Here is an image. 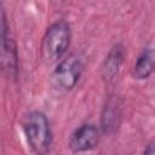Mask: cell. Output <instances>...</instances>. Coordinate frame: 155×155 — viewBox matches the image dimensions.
Segmentation results:
<instances>
[{
	"mask_svg": "<svg viewBox=\"0 0 155 155\" xmlns=\"http://www.w3.org/2000/svg\"><path fill=\"white\" fill-rule=\"evenodd\" d=\"M70 25L65 21H58L51 24L41 42V57L51 64L59 61L67 52L70 44Z\"/></svg>",
	"mask_w": 155,
	"mask_h": 155,
	"instance_id": "obj_1",
	"label": "cell"
},
{
	"mask_svg": "<svg viewBox=\"0 0 155 155\" xmlns=\"http://www.w3.org/2000/svg\"><path fill=\"white\" fill-rule=\"evenodd\" d=\"M23 130L27 140L36 155H46L51 145V128L46 115L34 110L25 115Z\"/></svg>",
	"mask_w": 155,
	"mask_h": 155,
	"instance_id": "obj_2",
	"label": "cell"
},
{
	"mask_svg": "<svg viewBox=\"0 0 155 155\" xmlns=\"http://www.w3.org/2000/svg\"><path fill=\"white\" fill-rule=\"evenodd\" d=\"M84 70V62L79 54L64 58L51 74V85L57 91L67 92L75 87Z\"/></svg>",
	"mask_w": 155,
	"mask_h": 155,
	"instance_id": "obj_3",
	"label": "cell"
},
{
	"mask_svg": "<svg viewBox=\"0 0 155 155\" xmlns=\"http://www.w3.org/2000/svg\"><path fill=\"white\" fill-rule=\"evenodd\" d=\"M1 63L5 70H7L8 75L12 78L17 76V67H18V54L17 47L12 38L8 35L6 16L4 10L1 11Z\"/></svg>",
	"mask_w": 155,
	"mask_h": 155,
	"instance_id": "obj_4",
	"label": "cell"
},
{
	"mask_svg": "<svg viewBox=\"0 0 155 155\" xmlns=\"http://www.w3.org/2000/svg\"><path fill=\"white\" fill-rule=\"evenodd\" d=\"M99 142V130L92 124L81 125L69 139V148L74 153H85L97 147Z\"/></svg>",
	"mask_w": 155,
	"mask_h": 155,
	"instance_id": "obj_5",
	"label": "cell"
},
{
	"mask_svg": "<svg viewBox=\"0 0 155 155\" xmlns=\"http://www.w3.org/2000/svg\"><path fill=\"white\" fill-rule=\"evenodd\" d=\"M122 59H124V48L120 44H116L111 47V50L107 54L101 68V74L104 81L110 82L115 79L122 64Z\"/></svg>",
	"mask_w": 155,
	"mask_h": 155,
	"instance_id": "obj_6",
	"label": "cell"
},
{
	"mask_svg": "<svg viewBox=\"0 0 155 155\" xmlns=\"http://www.w3.org/2000/svg\"><path fill=\"white\" fill-rule=\"evenodd\" d=\"M155 71V47H147L136 59L132 68V76L144 80Z\"/></svg>",
	"mask_w": 155,
	"mask_h": 155,
	"instance_id": "obj_7",
	"label": "cell"
},
{
	"mask_svg": "<svg viewBox=\"0 0 155 155\" xmlns=\"http://www.w3.org/2000/svg\"><path fill=\"white\" fill-rule=\"evenodd\" d=\"M121 121V105L117 98H109L102 113V130L104 133L116 131Z\"/></svg>",
	"mask_w": 155,
	"mask_h": 155,
	"instance_id": "obj_8",
	"label": "cell"
},
{
	"mask_svg": "<svg viewBox=\"0 0 155 155\" xmlns=\"http://www.w3.org/2000/svg\"><path fill=\"white\" fill-rule=\"evenodd\" d=\"M144 155H155V143H151L147 147Z\"/></svg>",
	"mask_w": 155,
	"mask_h": 155,
	"instance_id": "obj_9",
	"label": "cell"
}]
</instances>
